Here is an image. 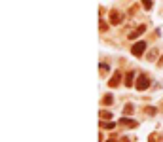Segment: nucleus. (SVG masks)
<instances>
[{
	"label": "nucleus",
	"mask_w": 163,
	"mask_h": 142,
	"mask_svg": "<svg viewBox=\"0 0 163 142\" xmlns=\"http://www.w3.org/2000/svg\"><path fill=\"white\" fill-rule=\"evenodd\" d=\"M120 123H122V125H129V127H137V125H139L135 119H129V118H122Z\"/></svg>",
	"instance_id": "423d86ee"
},
{
	"label": "nucleus",
	"mask_w": 163,
	"mask_h": 142,
	"mask_svg": "<svg viewBox=\"0 0 163 142\" xmlns=\"http://www.w3.org/2000/svg\"><path fill=\"white\" fill-rule=\"evenodd\" d=\"M101 118H102V121H105V119H110V118H112V114H110V112H102V114H101Z\"/></svg>",
	"instance_id": "f8f14e48"
},
{
	"label": "nucleus",
	"mask_w": 163,
	"mask_h": 142,
	"mask_svg": "<svg viewBox=\"0 0 163 142\" xmlns=\"http://www.w3.org/2000/svg\"><path fill=\"white\" fill-rule=\"evenodd\" d=\"M131 51H133V55H135V57H140L146 51V42H137L135 45L131 47Z\"/></svg>",
	"instance_id": "f03ea898"
},
{
	"label": "nucleus",
	"mask_w": 163,
	"mask_h": 142,
	"mask_svg": "<svg viewBox=\"0 0 163 142\" xmlns=\"http://www.w3.org/2000/svg\"><path fill=\"white\" fill-rule=\"evenodd\" d=\"M120 80H122V74H120V72H116V74H114V76L110 78V82H108V85H110V87H116L118 84H120Z\"/></svg>",
	"instance_id": "20e7f679"
},
{
	"label": "nucleus",
	"mask_w": 163,
	"mask_h": 142,
	"mask_svg": "<svg viewBox=\"0 0 163 142\" xmlns=\"http://www.w3.org/2000/svg\"><path fill=\"white\" fill-rule=\"evenodd\" d=\"M106 142H116V140H114V138H108V140H106Z\"/></svg>",
	"instance_id": "2eb2a0df"
},
{
	"label": "nucleus",
	"mask_w": 163,
	"mask_h": 142,
	"mask_svg": "<svg viewBox=\"0 0 163 142\" xmlns=\"http://www.w3.org/2000/svg\"><path fill=\"white\" fill-rule=\"evenodd\" d=\"M144 30H146V27H144V25H140V27L135 30V32H131V34H129V40H135V38H139V36L144 32Z\"/></svg>",
	"instance_id": "39448f33"
},
{
	"label": "nucleus",
	"mask_w": 163,
	"mask_h": 142,
	"mask_svg": "<svg viewBox=\"0 0 163 142\" xmlns=\"http://www.w3.org/2000/svg\"><path fill=\"white\" fill-rule=\"evenodd\" d=\"M101 127H105V129H114L116 123H101Z\"/></svg>",
	"instance_id": "9b49d317"
},
{
	"label": "nucleus",
	"mask_w": 163,
	"mask_h": 142,
	"mask_svg": "<svg viewBox=\"0 0 163 142\" xmlns=\"http://www.w3.org/2000/svg\"><path fill=\"white\" fill-rule=\"evenodd\" d=\"M112 102H114L112 95H105V99H102V104H106V106H108V104H112Z\"/></svg>",
	"instance_id": "6e6552de"
},
{
	"label": "nucleus",
	"mask_w": 163,
	"mask_h": 142,
	"mask_svg": "<svg viewBox=\"0 0 163 142\" xmlns=\"http://www.w3.org/2000/svg\"><path fill=\"white\" fill-rule=\"evenodd\" d=\"M133 78H135V74H133V72H129V74L125 76V85H127V87L133 85Z\"/></svg>",
	"instance_id": "0eeeda50"
},
{
	"label": "nucleus",
	"mask_w": 163,
	"mask_h": 142,
	"mask_svg": "<svg viewBox=\"0 0 163 142\" xmlns=\"http://www.w3.org/2000/svg\"><path fill=\"white\" fill-rule=\"evenodd\" d=\"M101 70H102V72H108V65H105V62H102V65H101Z\"/></svg>",
	"instance_id": "4468645a"
},
{
	"label": "nucleus",
	"mask_w": 163,
	"mask_h": 142,
	"mask_svg": "<svg viewBox=\"0 0 163 142\" xmlns=\"http://www.w3.org/2000/svg\"><path fill=\"white\" fill-rule=\"evenodd\" d=\"M142 6L144 10H152V0H142Z\"/></svg>",
	"instance_id": "1a4fd4ad"
},
{
	"label": "nucleus",
	"mask_w": 163,
	"mask_h": 142,
	"mask_svg": "<svg viewBox=\"0 0 163 142\" xmlns=\"http://www.w3.org/2000/svg\"><path fill=\"white\" fill-rule=\"evenodd\" d=\"M122 142H129V140H127V138H123V140H122Z\"/></svg>",
	"instance_id": "dca6fc26"
},
{
	"label": "nucleus",
	"mask_w": 163,
	"mask_h": 142,
	"mask_svg": "<svg viewBox=\"0 0 163 142\" xmlns=\"http://www.w3.org/2000/svg\"><path fill=\"white\" fill-rule=\"evenodd\" d=\"M122 21H123V15L118 11V10H112V11H110V23H112V25H120Z\"/></svg>",
	"instance_id": "7ed1b4c3"
},
{
	"label": "nucleus",
	"mask_w": 163,
	"mask_h": 142,
	"mask_svg": "<svg viewBox=\"0 0 163 142\" xmlns=\"http://www.w3.org/2000/svg\"><path fill=\"white\" fill-rule=\"evenodd\" d=\"M131 112H133V106H131V104H127V106H125V110H123V114H131Z\"/></svg>",
	"instance_id": "ddd939ff"
},
{
	"label": "nucleus",
	"mask_w": 163,
	"mask_h": 142,
	"mask_svg": "<svg viewBox=\"0 0 163 142\" xmlns=\"http://www.w3.org/2000/svg\"><path fill=\"white\" fill-rule=\"evenodd\" d=\"M157 53H159V51H157V49H152V51H150V53H148V59H150V61H154V59H156V57H157Z\"/></svg>",
	"instance_id": "9d476101"
},
{
	"label": "nucleus",
	"mask_w": 163,
	"mask_h": 142,
	"mask_svg": "<svg viewBox=\"0 0 163 142\" xmlns=\"http://www.w3.org/2000/svg\"><path fill=\"white\" fill-rule=\"evenodd\" d=\"M135 87H137L139 91H144V89L150 87V80H148V76L140 74V76H139V80H137V84H135Z\"/></svg>",
	"instance_id": "f257e3e1"
}]
</instances>
